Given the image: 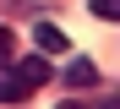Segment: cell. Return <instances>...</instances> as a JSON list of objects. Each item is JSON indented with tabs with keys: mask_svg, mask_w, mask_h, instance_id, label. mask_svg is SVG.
<instances>
[{
	"mask_svg": "<svg viewBox=\"0 0 120 109\" xmlns=\"http://www.w3.org/2000/svg\"><path fill=\"white\" fill-rule=\"evenodd\" d=\"M6 49H11V33H6V27H0V55H6Z\"/></svg>",
	"mask_w": 120,
	"mask_h": 109,
	"instance_id": "obj_4",
	"label": "cell"
},
{
	"mask_svg": "<svg viewBox=\"0 0 120 109\" xmlns=\"http://www.w3.org/2000/svg\"><path fill=\"white\" fill-rule=\"evenodd\" d=\"M55 76V65L44 55H27V60H16V65H0V104H22L33 87H44Z\"/></svg>",
	"mask_w": 120,
	"mask_h": 109,
	"instance_id": "obj_1",
	"label": "cell"
},
{
	"mask_svg": "<svg viewBox=\"0 0 120 109\" xmlns=\"http://www.w3.org/2000/svg\"><path fill=\"white\" fill-rule=\"evenodd\" d=\"M60 76H66L71 87H93V82H98V65H93V60L82 55V60H71V65H66V71H60Z\"/></svg>",
	"mask_w": 120,
	"mask_h": 109,
	"instance_id": "obj_3",
	"label": "cell"
},
{
	"mask_svg": "<svg viewBox=\"0 0 120 109\" xmlns=\"http://www.w3.org/2000/svg\"><path fill=\"white\" fill-rule=\"evenodd\" d=\"M33 38H38V55H66V33H60L55 27V22H38V27H33Z\"/></svg>",
	"mask_w": 120,
	"mask_h": 109,
	"instance_id": "obj_2",
	"label": "cell"
},
{
	"mask_svg": "<svg viewBox=\"0 0 120 109\" xmlns=\"http://www.w3.org/2000/svg\"><path fill=\"white\" fill-rule=\"evenodd\" d=\"M60 109H82V104H60Z\"/></svg>",
	"mask_w": 120,
	"mask_h": 109,
	"instance_id": "obj_5",
	"label": "cell"
}]
</instances>
